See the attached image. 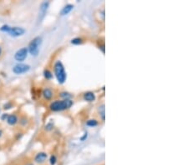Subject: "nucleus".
<instances>
[{
	"label": "nucleus",
	"instance_id": "obj_1",
	"mask_svg": "<svg viewBox=\"0 0 188 165\" xmlns=\"http://www.w3.org/2000/svg\"><path fill=\"white\" fill-rule=\"evenodd\" d=\"M74 102L72 99H60L50 103L49 108L52 112H61L68 110L73 106Z\"/></svg>",
	"mask_w": 188,
	"mask_h": 165
},
{
	"label": "nucleus",
	"instance_id": "obj_2",
	"mask_svg": "<svg viewBox=\"0 0 188 165\" xmlns=\"http://www.w3.org/2000/svg\"><path fill=\"white\" fill-rule=\"evenodd\" d=\"M54 73L58 82L60 84H63L67 79V73L65 72V68L63 63L58 60L54 64Z\"/></svg>",
	"mask_w": 188,
	"mask_h": 165
},
{
	"label": "nucleus",
	"instance_id": "obj_3",
	"mask_svg": "<svg viewBox=\"0 0 188 165\" xmlns=\"http://www.w3.org/2000/svg\"><path fill=\"white\" fill-rule=\"evenodd\" d=\"M42 44V39L41 37H36L35 39H33L30 43L29 44V46L27 47L28 52L30 55L32 56H38V54L40 53V46Z\"/></svg>",
	"mask_w": 188,
	"mask_h": 165
},
{
	"label": "nucleus",
	"instance_id": "obj_4",
	"mask_svg": "<svg viewBox=\"0 0 188 165\" xmlns=\"http://www.w3.org/2000/svg\"><path fill=\"white\" fill-rule=\"evenodd\" d=\"M30 68H31L30 65L27 64V63H19L13 67L12 71L16 75H20V74H24V73H28L30 70Z\"/></svg>",
	"mask_w": 188,
	"mask_h": 165
},
{
	"label": "nucleus",
	"instance_id": "obj_5",
	"mask_svg": "<svg viewBox=\"0 0 188 165\" xmlns=\"http://www.w3.org/2000/svg\"><path fill=\"white\" fill-rule=\"evenodd\" d=\"M28 55H29V52H28L27 47H23V48H21V49H18V50L15 52L14 58V59L17 62H19V63H23L25 59L28 58Z\"/></svg>",
	"mask_w": 188,
	"mask_h": 165
},
{
	"label": "nucleus",
	"instance_id": "obj_6",
	"mask_svg": "<svg viewBox=\"0 0 188 165\" xmlns=\"http://www.w3.org/2000/svg\"><path fill=\"white\" fill-rule=\"evenodd\" d=\"M25 33H26V30L21 27H11L9 31L8 32L9 35L11 37H14V38L21 37V36L24 35Z\"/></svg>",
	"mask_w": 188,
	"mask_h": 165
},
{
	"label": "nucleus",
	"instance_id": "obj_7",
	"mask_svg": "<svg viewBox=\"0 0 188 165\" xmlns=\"http://www.w3.org/2000/svg\"><path fill=\"white\" fill-rule=\"evenodd\" d=\"M47 159H48V154H47V153H45V152H40V153H38V154L35 156L34 160H35V163H37V164H44Z\"/></svg>",
	"mask_w": 188,
	"mask_h": 165
},
{
	"label": "nucleus",
	"instance_id": "obj_8",
	"mask_svg": "<svg viewBox=\"0 0 188 165\" xmlns=\"http://www.w3.org/2000/svg\"><path fill=\"white\" fill-rule=\"evenodd\" d=\"M42 97L46 101H50L54 97V91L50 88H45L42 91Z\"/></svg>",
	"mask_w": 188,
	"mask_h": 165
},
{
	"label": "nucleus",
	"instance_id": "obj_9",
	"mask_svg": "<svg viewBox=\"0 0 188 165\" xmlns=\"http://www.w3.org/2000/svg\"><path fill=\"white\" fill-rule=\"evenodd\" d=\"M7 123L10 126H14L18 123H19V117L15 113H10L7 118Z\"/></svg>",
	"mask_w": 188,
	"mask_h": 165
},
{
	"label": "nucleus",
	"instance_id": "obj_10",
	"mask_svg": "<svg viewBox=\"0 0 188 165\" xmlns=\"http://www.w3.org/2000/svg\"><path fill=\"white\" fill-rule=\"evenodd\" d=\"M49 6H50V3L49 2H44L41 4V6H40V19H43L45 15L46 14V12L49 9Z\"/></svg>",
	"mask_w": 188,
	"mask_h": 165
},
{
	"label": "nucleus",
	"instance_id": "obj_11",
	"mask_svg": "<svg viewBox=\"0 0 188 165\" xmlns=\"http://www.w3.org/2000/svg\"><path fill=\"white\" fill-rule=\"evenodd\" d=\"M84 99L87 102H94V100L96 99V96L94 94V93L91 92V91H88V92L84 93Z\"/></svg>",
	"mask_w": 188,
	"mask_h": 165
},
{
	"label": "nucleus",
	"instance_id": "obj_12",
	"mask_svg": "<svg viewBox=\"0 0 188 165\" xmlns=\"http://www.w3.org/2000/svg\"><path fill=\"white\" fill-rule=\"evenodd\" d=\"M74 9V5L73 4H66L64 8L62 9V10L60 11V14L62 16L68 14H69L72 10Z\"/></svg>",
	"mask_w": 188,
	"mask_h": 165
},
{
	"label": "nucleus",
	"instance_id": "obj_13",
	"mask_svg": "<svg viewBox=\"0 0 188 165\" xmlns=\"http://www.w3.org/2000/svg\"><path fill=\"white\" fill-rule=\"evenodd\" d=\"M43 75L46 80H51L53 78V73L50 71L49 68H45L43 71Z\"/></svg>",
	"mask_w": 188,
	"mask_h": 165
},
{
	"label": "nucleus",
	"instance_id": "obj_14",
	"mask_svg": "<svg viewBox=\"0 0 188 165\" xmlns=\"http://www.w3.org/2000/svg\"><path fill=\"white\" fill-rule=\"evenodd\" d=\"M59 96H60L62 99H72V98H73V95L71 94V93H69L68 92H61L59 93Z\"/></svg>",
	"mask_w": 188,
	"mask_h": 165
},
{
	"label": "nucleus",
	"instance_id": "obj_15",
	"mask_svg": "<svg viewBox=\"0 0 188 165\" xmlns=\"http://www.w3.org/2000/svg\"><path fill=\"white\" fill-rule=\"evenodd\" d=\"M98 124H99L98 121L96 119H94V118L89 119L88 121H86V126L88 127H95L97 126Z\"/></svg>",
	"mask_w": 188,
	"mask_h": 165
},
{
	"label": "nucleus",
	"instance_id": "obj_16",
	"mask_svg": "<svg viewBox=\"0 0 188 165\" xmlns=\"http://www.w3.org/2000/svg\"><path fill=\"white\" fill-rule=\"evenodd\" d=\"M19 124L22 127H26L27 124L29 123V120H28V118L26 117H22L19 119Z\"/></svg>",
	"mask_w": 188,
	"mask_h": 165
},
{
	"label": "nucleus",
	"instance_id": "obj_17",
	"mask_svg": "<svg viewBox=\"0 0 188 165\" xmlns=\"http://www.w3.org/2000/svg\"><path fill=\"white\" fill-rule=\"evenodd\" d=\"M99 116L101 117L102 121H104V118H105V113H104V104H102L101 106L99 107Z\"/></svg>",
	"mask_w": 188,
	"mask_h": 165
},
{
	"label": "nucleus",
	"instance_id": "obj_18",
	"mask_svg": "<svg viewBox=\"0 0 188 165\" xmlns=\"http://www.w3.org/2000/svg\"><path fill=\"white\" fill-rule=\"evenodd\" d=\"M84 42L83 39L79 38V37H77V38H74L71 40V44H74V45H79V44H82Z\"/></svg>",
	"mask_w": 188,
	"mask_h": 165
},
{
	"label": "nucleus",
	"instance_id": "obj_19",
	"mask_svg": "<svg viewBox=\"0 0 188 165\" xmlns=\"http://www.w3.org/2000/svg\"><path fill=\"white\" fill-rule=\"evenodd\" d=\"M57 161H58V159H57V157H56L55 155H54V154H52V155L50 157L49 162H50V165H55L56 164H57Z\"/></svg>",
	"mask_w": 188,
	"mask_h": 165
},
{
	"label": "nucleus",
	"instance_id": "obj_20",
	"mask_svg": "<svg viewBox=\"0 0 188 165\" xmlns=\"http://www.w3.org/2000/svg\"><path fill=\"white\" fill-rule=\"evenodd\" d=\"M10 28H11V26H9V25L4 24V25H3V26H1V27H0V31H1V32H4V33H7V34H8V32L9 31Z\"/></svg>",
	"mask_w": 188,
	"mask_h": 165
},
{
	"label": "nucleus",
	"instance_id": "obj_21",
	"mask_svg": "<svg viewBox=\"0 0 188 165\" xmlns=\"http://www.w3.org/2000/svg\"><path fill=\"white\" fill-rule=\"evenodd\" d=\"M14 106V104H13V103L12 102H7L6 103L4 104V110H9V109H11Z\"/></svg>",
	"mask_w": 188,
	"mask_h": 165
},
{
	"label": "nucleus",
	"instance_id": "obj_22",
	"mask_svg": "<svg viewBox=\"0 0 188 165\" xmlns=\"http://www.w3.org/2000/svg\"><path fill=\"white\" fill-rule=\"evenodd\" d=\"M53 123H47L46 125H45V130H47V131H50V130H52L53 129Z\"/></svg>",
	"mask_w": 188,
	"mask_h": 165
},
{
	"label": "nucleus",
	"instance_id": "obj_23",
	"mask_svg": "<svg viewBox=\"0 0 188 165\" xmlns=\"http://www.w3.org/2000/svg\"><path fill=\"white\" fill-rule=\"evenodd\" d=\"M8 116H9V113H3V114H1L0 118H1V120H2V121H6Z\"/></svg>",
	"mask_w": 188,
	"mask_h": 165
},
{
	"label": "nucleus",
	"instance_id": "obj_24",
	"mask_svg": "<svg viewBox=\"0 0 188 165\" xmlns=\"http://www.w3.org/2000/svg\"><path fill=\"white\" fill-rule=\"evenodd\" d=\"M87 137H88V133L86 132V133H84V136L81 137V138H80V140H81V141H82V142H83V141H84V140H85V139H86V138H87Z\"/></svg>",
	"mask_w": 188,
	"mask_h": 165
},
{
	"label": "nucleus",
	"instance_id": "obj_25",
	"mask_svg": "<svg viewBox=\"0 0 188 165\" xmlns=\"http://www.w3.org/2000/svg\"><path fill=\"white\" fill-rule=\"evenodd\" d=\"M99 49H101V51H102L103 53H104V44H102L101 45L99 44Z\"/></svg>",
	"mask_w": 188,
	"mask_h": 165
},
{
	"label": "nucleus",
	"instance_id": "obj_26",
	"mask_svg": "<svg viewBox=\"0 0 188 165\" xmlns=\"http://www.w3.org/2000/svg\"><path fill=\"white\" fill-rule=\"evenodd\" d=\"M3 134H4V132H3V130L0 128V138H2V136H3Z\"/></svg>",
	"mask_w": 188,
	"mask_h": 165
},
{
	"label": "nucleus",
	"instance_id": "obj_27",
	"mask_svg": "<svg viewBox=\"0 0 188 165\" xmlns=\"http://www.w3.org/2000/svg\"><path fill=\"white\" fill-rule=\"evenodd\" d=\"M2 54H3V49H2V47L0 46V56L2 55Z\"/></svg>",
	"mask_w": 188,
	"mask_h": 165
},
{
	"label": "nucleus",
	"instance_id": "obj_28",
	"mask_svg": "<svg viewBox=\"0 0 188 165\" xmlns=\"http://www.w3.org/2000/svg\"><path fill=\"white\" fill-rule=\"evenodd\" d=\"M26 165H34L33 164H26Z\"/></svg>",
	"mask_w": 188,
	"mask_h": 165
},
{
	"label": "nucleus",
	"instance_id": "obj_29",
	"mask_svg": "<svg viewBox=\"0 0 188 165\" xmlns=\"http://www.w3.org/2000/svg\"><path fill=\"white\" fill-rule=\"evenodd\" d=\"M0 113H1V108H0Z\"/></svg>",
	"mask_w": 188,
	"mask_h": 165
}]
</instances>
